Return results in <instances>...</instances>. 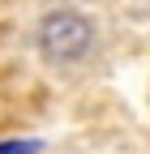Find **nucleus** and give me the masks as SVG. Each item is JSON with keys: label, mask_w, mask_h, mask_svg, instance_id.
I'll use <instances>...</instances> for the list:
<instances>
[{"label": "nucleus", "mask_w": 150, "mask_h": 154, "mask_svg": "<svg viewBox=\"0 0 150 154\" xmlns=\"http://www.w3.org/2000/svg\"><path fill=\"white\" fill-rule=\"evenodd\" d=\"M90 38H95V30H90V22L82 13H73V9H56L43 17V26H39V47L52 56V60H82V56L90 51Z\"/></svg>", "instance_id": "obj_1"}, {"label": "nucleus", "mask_w": 150, "mask_h": 154, "mask_svg": "<svg viewBox=\"0 0 150 154\" xmlns=\"http://www.w3.org/2000/svg\"><path fill=\"white\" fill-rule=\"evenodd\" d=\"M0 154H30V146H17V141H9V146H0Z\"/></svg>", "instance_id": "obj_2"}]
</instances>
